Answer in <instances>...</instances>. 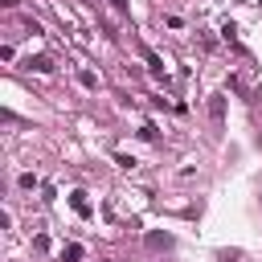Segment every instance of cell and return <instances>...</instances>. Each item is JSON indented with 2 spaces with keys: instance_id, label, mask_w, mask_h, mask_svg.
I'll return each mask as SVG.
<instances>
[{
  "instance_id": "obj_6",
  "label": "cell",
  "mask_w": 262,
  "mask_h": 262,
  "mask_svg": "<svg viewBox=\"0 0 262 262\" xmlns=\"http://www.w3.org/2000/svg\"><path fill=\"white\" fill-rule=\"evenodd\" d=\"M78 82H82V86H86V90H94V86H98V78H94V74H90V70H82V74H78Z\"/></svg>"
},
{
  "instance_id": "obj_2",
  "label": "cell",
  "mask_w": 262,
  "mask_h": 262,
  "mask_svg": "<svg viewBox=\"0 0 262 262\" xmlns=\"http://www.w3.org/2000/svg\"><path fill=\"white\" fill-rule=\"evenodd\" d=\"M25 66H29V70H37V74H49V70H53V57H49V53H37V57H29Z\"/></svg>"
},
{
  "instance_id": "obj_5",
  "label": "cell",
  "mask_w": 262,
  "mask_h": 262,
  "mask_svg": "<svg viewBox=\"0 0 262 262\" xmlns=\"http://www.w3.org/2000/svg\"><path fill=\"white\" fill-rule=\"evenodd\" d=\"M115 164H119V168H136V156H127V152H115Z\"/></svg>"
},
{
  "instance_id": "obj_8",
  "label": "cell",
  "mask_w": 262,
  "mask_h": 262,
  "mask_svg": "<svg viewBox=\"0 0 262 262\" xmlns=\"http://www.w3.org/2000/svg\"><path fill=\"white\" fill-rule=\"evenodd\" d=\"M234 33H238V25H234V21H225V25H221V37H225V41H234Z\"/></svg>"
},
{
  "instance_id": "obj_9",
  "label": "cell",
  "mask_w": 262,
  "mask_h": 262,
  "mask_svg": "<svg viewBox=\"0 0 262 262\" xmlns=\"http://www.w3.org/2000/svg\"><path fill=\"white\" fill-rule=\"evenodd\" d=\"M111 9L115 13H127V0H111Z\"/></svg>"
},
{
  "instance_id": "obj_7",
  "label": "cell",
  "mask_w": 262,
  "mask_h": 262,
  "mask_svg": "<svg viewBox=\"0 0 262 262\" xmlns=\"http://www.w3.org/2000/svg\"><path fill=\"white\" fill-rule=\"evenodd\" d=\"M37 184H41V180L33 176V172H21V188H37Z\"/></svg>"
},
{
  "instance_id": "obj_4",
  "label": "cell",
  "mask_w": 262,
  "mask_h": 262,
  "mask_svg": "<svg viewBox=\"0 0 262 262\" xmlns=\"http://www.w3.org/2000/svg\"><path fill=\"white\" fill-rule=\"evenodd\" d=\"M61 262H82V246H66L61 250Z\"/></svg>"
},
{
  "instance_id": "obj_3",
  "label": "cell",
  "mask_w": 262,
  "mask_h": 262,
  "mask_svg": "<svg viewBox=\"0 0 262 262\" xmlns=\"http://www.w3.org/2000/svg\"><path fill=\"white\" fill-rule=\"evenodd\" d=\"M209 119H213V123H221V119H225V98H221V94H213V98H209Z\"/></svg>"
},
{
  "instance_id": "obj_1",
  "label": "cell",
  "mask_w": 262,
  "mask_h": 262,
  "mask_svg": "<svg viewBox=\"0 0 262 262\" xmlns=\"http://www.w3.org/2000/svg\"><path fill=\"white\" fill-rule=\"evenodd\" d=\"M70 209H74L78 217H90V196H86V192H70Z\"/></svg>"
}]
</instances>
